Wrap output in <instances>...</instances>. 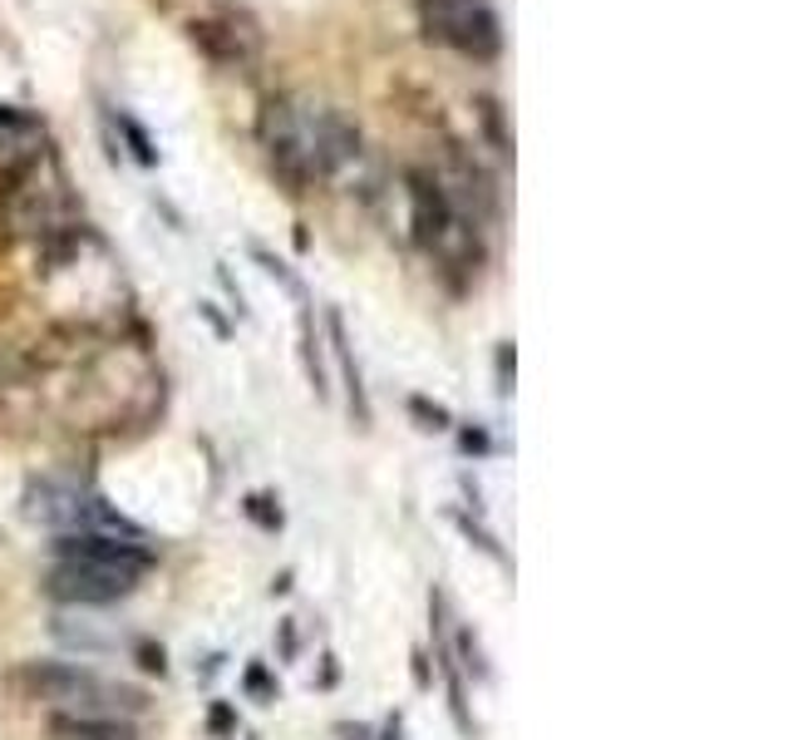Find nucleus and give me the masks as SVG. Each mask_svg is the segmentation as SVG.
Masks as SVG:
<instances>
[{"label":"nucleus","instance_id":"f257e3e1","mask_svg":"<svg viewBox=\"0 0 788 740\" xmlns=\"http://www.w3.org/2000/svg\"><path fill=\"white\" fill-rule=\"evenodd\" d=\"M257 134H262L271 168L296 192L306 184H321V178L341 174L360 154L355 124H345L331 104H315V99H271L262 109Z\"/></svg>","mask_w":788,"mask_h":740},{"label":"nucleus","instance_id":"f03ea898","mask_svg":"<svg viewBox=\"0 0 788 740\" xmlns=\"http://www.w3.org/2000/svg\"><path fill=\"white\" fill-rule=\"evenodd\" d=\"M404 192H409V222H414V242H419V247H424L444 272H454V277L478 272V262H484V238H478L474 222L458 218V212L448 208V198L439 192L434 174L409 168V174H404Z\"/></svg>","mask_w":788,"mask_h":740},{"label":"nucleus","instance_id":"7ed1b4c3","mask_svg":"<svg viewBox=\"0 0 788 740\" xmlns=\"http://www.w3.org/2000/svg\"><path fill=\"white\" fill-rule=\"evenodd\" d=\"M25 686L40 696L45 706H55V716H138L143 706V692L133 686H119V682H104L95 676L89 666H75V662H35L25 666Z\"/></svg>","mask_w":788,"mask_h":740},{"label":"nucleus","instance_id":"20e7f679","mask_svg":"<svg viewBox=\"0 0 788 740\" xmlns=\"http://www.w3.org/2000/svg\"><path fill=\"white\" fill-rule=\"evenodd\" d=\"M419 20H424L429 40L468 59H493L503 49V30H498V15L488 10V0H424Z\"/></svg>","mask_w":788,"mask_h":740},{"label":"nucleus","instance_id":"39448f33","mask_svg":"<svg viewBox=\"0 0 788 740\" xmlns=\"http://www.w3.org/2000/svg\"><path fill=\"white\" fill-rule=\"evenodd\" d=\"M138 587L133 573H119V567H99V563H65L55 557V567L45 573V597L55 603H69V607H104V603H119Z\"/></svg>","mask_w":788,"mask_h":740},{"label":"nucleus","instance_id":"423d86ee","mask_svg":"<svg viewBox=\"0 0 788 740\" xmlns=\"http://www.w3.org/2000/svg\"><path fill=\"white\" fill-rule=\"evenodd\" d=\"M55 557L65 563H99V567H119V573L143 577L153 567V549L148 543H133V539H109V533H59Z\"/></svg>","mask_w":788,"mask_h":740},{"label":"nucleus","instance_id":"0eeeda50","mask_svg":"<svg viewBox=\"0 0 788 740\" xmlns=\"http://www.w3.org/2000/svg\"><path fill=\"white\" fill-rule=\"evenodd\" d=\"M188 35H192V45L222 69H242V75H247V69L257 65V35H252L247 25H237V20H192Z\"/></svg>","mask_w":788,"mask_h":740},{"label":"nucleus","instance_id":"6e6552de","mask_svg":"<svg viewBox=\"0 0 788 740\" xmlns=\"http://www.w3.org/2000/svg\"><path fill=\"white\" fill-rule=\"evenodd\" d=\"M85 499H89L85 484L59 479V474H45V479H35L25 489V513L35 523H45V529L69 533L75 529V519H79V509H85Z\"/></svg>","mask_w":788,"mask_h":740},{"label":"nucleus","instance_id":"1a4fd4ad","mask_svg":"<svg viewBox=\"0 0 788 740\" xmlns=\"http://www.w3.org/2000/svg\"><path fill=\"white\" fill-rule=\"evenodd\" d=\"M45 154V124L35 114H20V109L0 104V178L30 168Z\"/></svg>","mask_w":788,"mask_h":740},{"label":"nucleus","instance_id":"9d476101","mask_svg":"<svg viewBox=\"0 0 788 740\" xmlns=\"http://www.w3.org/2000/svg\"><path fill=\"white\" fill-rule=\"evenodd\" d=\"M49 736L55 740H138L129 721L114 716H49Z\"/></svg>","mask_w":788,"mask_h":740},{"label":"nucleus","instance_id":"9b49d317","mask_svg":"<svg viewBox=\"0 0 788 740\" xmlns=\"http://www.w3.org/2000/svg\"><path fill=\"white\" fill-rule=\"evenodd\" d=\"M325 327H331V341H335V356H341V371H345V390H351V410H355V420L360 424H370V400H365V385H360V366H355V356H351V341H345V321L335 317H325Z\"/></svg>","mask_w":788,"mask_h":740},{"label":"nucleus","instance_id":"f8f14e48","mask_svg":"<svg viewBox=\"0 0 788 740\" xmlns=\"http://www.w3.org/2000/svg\"><path fill=\"white\" fill-rule=\"evenodd\" d=\"M55 637L69 647H85V652H99V647H114V637L99 632L95 622H85V617H55Z\"/></svg>","mask_w":788,"mask_h":740},{"label":"nucleus","instance_id":"ddd939ff","mask_svg":"<svg viewBox=\"0 0 788 740\" xmlns=\"http://www.w3.org/2000/svg\"><path fill=\"white\" fill-rule=\"evenodd\" d=\"M409 410H414L419 420H424V430H448V424H454V415H448L444 405L424 400V395H414V400H409Z\"/></svg>","mask_w":788,"mask_h":740},{"label":"nucleus","instance_id":"4468645a","mask_svg":"<svg viewBox=\"0 0 788 740\" xmlns=\"http://www.w3.org/2000/svg\"><path fill=\"white\" fill-rule=\"evenodd\" d=\"M242 509H247V519H257L266 533L281 529V509H271V499H266V494H252V499L242 504Z\"/></svg>","mask_w":788,"mask_h":740},{"label":"nucleus","instance_id":"2eb2a0df","mask_svg":"<svg viewBox=\"0 0 788 740\" xmlns=\"http://www.w3.org/2000/svg\"><path fill=\"white\" fill-rule=\"evenodd\" d=\"M454 523H458V529H464V533H468V539H474V543H478V549H484V553H493V557H498V563H503V549H498V539H493V533H488V529H478V523H474V519H468V513H454Z\"/></svg>","mask_w":788,"mask_h":740},{"label":"nucleus","instance_id":"dca6fc26","mask_svg":"<svg viewBox=\"0 0 788 740\" xmlns=\"http://www.w3.org/2000/svg\"><path fill=\"white\" fill-rule=\"evenodd\" d=\"M119 129H124V134H129V144H133V158H138V164H158V154H153L148 134H143V129L133 124V119H119Z\"/></svg>","mask_w":788,"mask_h":740},{"label":"nucleus","instance_id":"f3484780","mask_svg":"<svg viewBox=\"0 0 788 740\" xmlns=\"http://www.w3.org/2000/svg\"><path fill=\"white\" fill-rule=\"evenodd\" d=\"M247 692L262 696V702H276V686H271V676H266V666H247Z\"/></svg>","mask_w":788,"mask_h":740},{"label":"nucleus","instance_id":"a211bd4d","mask_svg":"<svg viewBox=\"0 0 788 740\" xmlns=\"http://www.w3.org/2000/svg\"><path fill=\"white\" fill-rule=\"evenodd\" d=\"M513 390V346H498V395Z\"/></svg>","mask_w":788,"mask_h":740},{"label":"nucleus","instance_id":"6ab92c4d","mask_svg":"<svg viewBox=\"0 0 788 740\" xmlns=\"http://www.w3.org/2000/svg\"><path fill=\"white\" fill-rule=\"evenodd\" d=\"M138 656H143V672H158V676L168 672V662H163V647H148V642H143Z\"/></svg>","mask_w":788,"mask_h":740},{"label":"nucleus","instance_id":"aec40b11","mask_svg":"<svg viewBox=\"0 0 788 740\" xmlns=\"http://www.w3.org/2000/svg\"><path fill=\"white\" fill-rule=\"evenodd\" d=\"M208 731H212V736H227V731H232V706H212Z\"/></svg>","mask_w":788,"mask_h":740},{"label":"nucleus","instance_id":"412c9836","mask_svg":"<svg viewBox=\"0 0 788 740\" xmlns=\"http://www.w3.org/2000/svg\"><path fill=\"white\" fill-rule=\"evenodd\" d=\"M458 444H464V454H488V434L484 430H464L458 434Z\"/></svg>","mask_w":788,"mask_h":740}]
</instances>
